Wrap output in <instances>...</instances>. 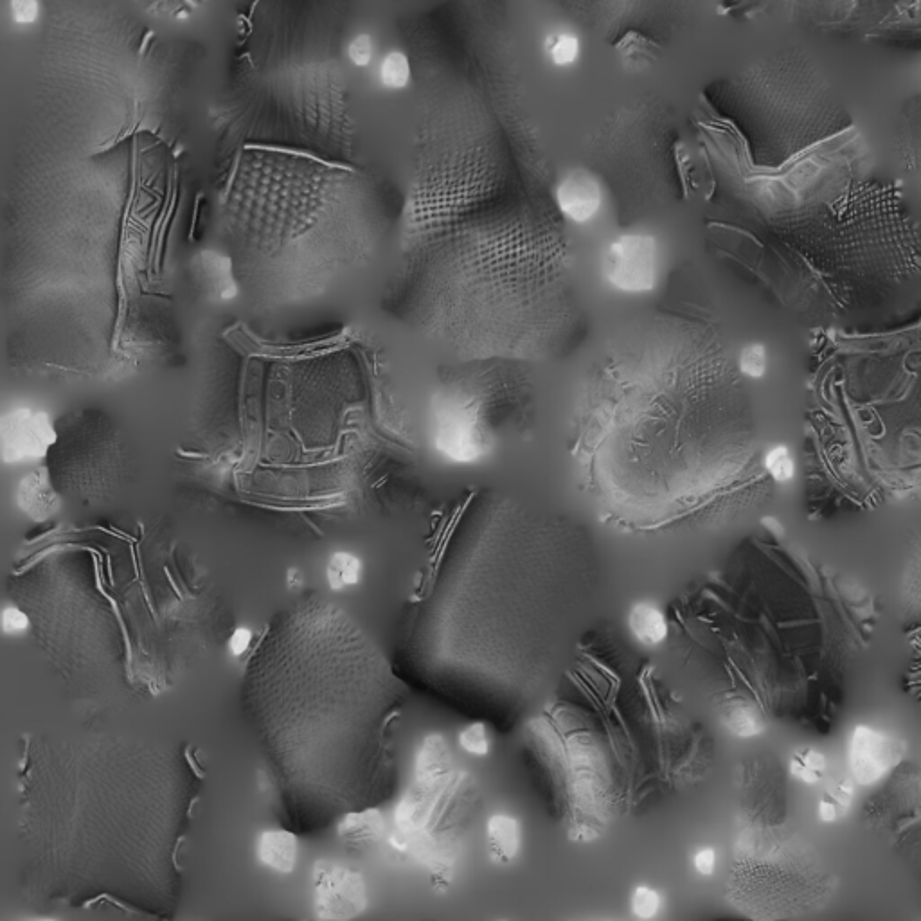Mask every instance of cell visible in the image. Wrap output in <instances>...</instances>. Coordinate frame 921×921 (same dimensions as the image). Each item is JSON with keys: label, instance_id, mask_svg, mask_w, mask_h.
Here are the masks:
<instances>
[{"label": "cell", "instance_id": "7402d4cb", "mask_svg": "<svg viewBox=\"0 0 921 921\" xmlns=\"http://www.w3.org/2000/svg\"><path fill=\"white\" fill-rule=\"evenodd\" d=\"M546 51L549 60L556 67H571L580 58L582 44H580V38L573 33L556 31L547 38Z\"/></svg>", "mask_w": 921, "mask_h": 921}, {"label": "cell", "instance_id": "ffe728a7", "mask_svg": "<svg viewBox=\"0 0 921 921\" xmlns=\"http://www.w3.org/2000/svg\"><path fill=\"white\" fill-rule=\"evenodd\" d=\"M725 720H727V727L736 736H742V738H751L765 729V718L761 716L756 707L751 706L745 700L733 702L727 709Z\"/></svg>", "mask_w": 921, "mask_h": 921}, {"label": "cell", "instance_id": "8fae6325", "mask_svg": "<svg viewBox=\"0 0 921 921\" xmlns=\"http://www.w3.org/2000/svg\"><path fill=\"white\" fill-rule=\"evenodd\" d=\"M900 603L909 644L905 688L921 707V555L916 556L905 569L904 580L900 585Z\"/></svg>", "mask_w": 921, "mask_h": 921}, {"label": "cell", "instance_id": "8992f818", "mask_svg": "<svg viewBox=\"0 0 921 921\" xmlns=\"http://www.w3.org/2000/svg\"><path fill=\"white\" fill-rule=\"evenodd\" d=\"M439 382L430 403L432 445L448 463L479 465L504 441L528 427L531 394L522 364L459 360Z\"/></svg>", "mask_w": 921, "mask_h": 921}, {"label": "cell", "instance_id": "30bf717a", "mask_svg": "<svg viewBox=\"0 0 921 921\" xmlns=\"http://www.w3.org/2000/svg\"><path fill=\"white\" fill-rule=\"evenodd\" d=\"M366 905L364 882L337 864L315 868V909L322 918H353Z\"/></svg>", "mask_w": 921, "mask_h": 921}, {"label": "cell", "instance_id": "9a60e30c", "mask_svg": "<svg viewBox=\"0 0 921 921\" xmlns=\"http://www.w3.org/2000/svg\"><path fill=\"white\" fill-rule=\"evenodd\" d=\"M628 626L635 639L644 646H657L668 637L666 616L650 603H637L630 610Z\"/></svg>", "mask_w": 921, "mask_h": 921}, {"label": "cell", "instance_id": "277c9868", "mask_svg": "<svg viewBox=\"0 0 921 921\" xmlns=\"http://www.w3.org/2000/svg\"><path fill=\"white\" fill-rule=\"evenodd\" d=\"M738 578L734 657L763 718L830 736L877 632L864 583L781 544H754Z\"/></svg>", "mask_w": 921, "mask_h": 921}, {"label": "cell", "instance_id": "4fadbf2b", "mask_svg": "<svg viewBox=\"0 0 921 921\" xmlns=\"http://www.w3.org/2000/svg\"><path fill=\"white\" fill-rule=\"evenodd\" d=\"M56 434L44 414L15 412L4 421L2 448L9 461H26L44 456Z\"/></svg>", "mask_w": 921, "mask_h": 921}, {"label": "cell", "instance_id": "6da1fadb", "mask_svg": "<svg viewBox=\"0 0 921 921\" xmlns=\"http://www.w3.org/2000/svg\"><path fill=\"white\" fill-rule=\"evenodd\" d=\"M598 558L589 531L501 490L450 513L421 652L430 679L483 707L531 709L555 688L591 607Z\"/></svg>", "mask_w": 921, "mask_h": 921}, {"label": "cell", "instance_id": "1f68e13d", "mask_svg": "<svg viewBox=\"0 0 921 921\" xmlns=\"http://www.w3.org/2000/svg\"><path fill=\"white\" fill-rule=\"evenodd\" d=\"M29 626H31L29 616H27L26 612L17 609V607H11V609H6L2 612V630H4V634H22V632H26Z\"/></svg>", "mask_w": 921, "mask_h": 921}, {"label": "cell", "instance_id": "3957f363", "mask_svg": "<svg viewBox=\"0 0 921 921\" xmlns=\"http://www.w3.org/2000/svg\"><path fill=\"white\" fill-rule=\"evenodd\" d=\"M573 439L585 483L626 526L715 511L733 486L740 427L713 328L670 306L625 326L583 380Z\"/></svg>", "mask_w": 921, "mask_h": 921}, {"label": "cell", "instance_id": "603a6c76", "mask_svg": "<svg viewBox=\"0 0 921 921\" xmlns=\"http://www.w3.org/2000/svg\"><path fill=\"white\" fill-rule=\"evenodd\" d=\"M360 573H362V564L358 558L348 553H337L331 558L330 565H328V582H330L331 589L340 591L342 587L358 583Z\"/></svg>", "mask_w": 921, "mask_h": 921}, {"label": "cell", "instance_id": "484cf974", "mask_svg": "<svg viewBox=\"0 0 921 921\" xmlns=\"http://www.w3.org/2000/svg\"><path fill=\"white\" fill-rule=\"evenodd\" d=\"M459 745L465 749L468 754L474 756H486L490 751V740H488V731L483 722H474L468 725L463 733L459 734Z\"/></svg>", "mask_w": 921, "mask_h": 921}, {"label": "cell", "instance_id": "5b68a950", "mask_svg": "<svg viewBox=\"0 0 921 921\" xmlns=\"http://www.w3.org/2000/svg\"><path fill=\"white\" fill-rule=\"evenodd\" d=\"M837 887L839 878L823 851L792 823L783 770L767 767L736 844L733 904L758 920H796L824 909Z\"/></svg>", "mask_w": 921, "mask_h": 921}, {"label": "cell", "instance_id": "83f0119b", "mask_svg": "<svg viewBox=\"0 0 921 921\" xmlns=\"http://www.w3.org/2000/svg\"><path fill=\"white\" fill-rule=\"evenodd\" d=\"M659 909H661V896L657 891L646 886L635 889L634 896H632V911L637 918L650 920L659 913Z\"/></svg>", "mask_w": 921, "mask_h": 921}, {"label": "cell", "instance_id": "5bb4252c", "mask_svg": "<svg viewBox=\"0 0 921 921\" xmlns=\"http://www.w3.org/2000/svg\"><path fill=\"white\" fill-rule=\"evenodd\" d=\"M258 857L265 866L281 873H290L296 868V837L288 832L263 833L258 844Z\"/></svg>", "mask_w": 921, "mask_h": 921}, {"label": "cell", "instance_id": "e0dca14e", "mask_svg": "<svg viewBox=\"0 0 921 921\" xmlns=\"http://www.w3.org/2000/svg\"><path fill=\"white\" fill-rule=\"evenodd\" d=\"M488 842L495 859L510 862L519 851V824L508 815H493L488 821Z\"/></svg>", "mask_w": 921, "mask_h": 921}, {"label": "cell", "instance_id": "52a82bcc", "mask_svg": "<svg viewBox=\"0 0 921 921\" xmlns=\"http://www.w3.org/2000/svg\"><path fill=\"white\" fill-rule=\"evenodd\" d=\"M869 790L860 819L891 850L921 895L920 761H902Z\"/></svg>", "mask_w": 921, "mask_h": 921}, {"label": "cell", "instance_id": "cb8c5ba5", "mask_svg": "<svg viewBox=\"0 0 921 921\" xmlns=\"http://www.w3.org/2000/svg\"><path fill=\"white\" fill-rule=\"evenodd\" d=\"M851 803V783L842 781L835 783L826 788L821 805H819V815L824 823H833L841 817Z\"/></svg>", "mask_w": 921, "mask_h": 921}, {"label": "cell", "instance_id": "ac0fdd59", "mask_svg": "<svg viewBox=\"0 0 921 921\" xmlns=\"http://www.w3.org/2000/svg\"><path fill=\"white\" fill-rule=\"evenodd\" d=\"M616 51L630 67H646L655 63L661 47L643 33L630 31L617 42Z\"/></svg>", "mask_w": 921, "mask_h": 921}, {"label": "cell", "instance_id": "44dd1931", "mask_svg": "<svg viewBox=\"0 0 921 921\" xmlns=\"http://www.w3.org/2000/svg\"><path fill=\"white\" fill-rule=\"evenodd\" d=\"M411 78V62H409V56L402 51H391L380 63V83L385 89H407Z\"/></svg>", "mask_w": 921, "mask_h": 921}, {"label": "cell", "instance_id": "f1b7e54d", "mask_svg": "<svg viewBox=\"0 0 921 921\" xmlns=\"http://www.w3.org/2000/svg\"><path fill=\"white\" fill-rule=\"evenodd\" d=\"M765 468L779 483H785L794 475V461L785 447L770 450L765 457Z\"/></svg>", "mask_w": 921, "mask_h": 921}, {"label": "cell", "instance_id": "d6986e66", "mask_svg": "<svg viewBox=\"0 0 921 921\" xmlns=\"http://www.w3.org/2000/svg\"><path fill=\"white\" fill-rule=\"evenodd\" d=\"M384 832V819L376 810L349 814L340 826V835L353 842L375 841Z\"/></svg>", "mask_w": 921, "mask_h": 921}, {"label": "cell", "instance_id": "4dcf8cb0", "mask_svg": "<svg viewBox=\"0 0 921 921\" xmlns=\"http://www.w3.org/2000/svg\"><path fill=\"white\" fill-rule=\"evenodd\" d=\"M11 15L17 24H22V26L33 24L40 17V2L38 0H11Z\"/></svg>", "mask_w": 921, "mask_h": 921}, {"label": "cell", "instance_id": "d6a6232c", "mask_svg": "<svg viewBox=\"0 0 921 921\" xmlns=\"http://www.w3.org/2000/svg\"><path fill=\"white\" fill-rule=\"evenodd\" d=\"M695 869L702 877H711L716 869V853L711 848H704L695 855Z\"/></svg>", "mask_w": 921, "mask_h": 921}, {"label": "cell", "instance_id": "2e32d148", "mask_svg": "<svg viewBox=\"0 0 921 921\" xmlns=\"http://www.w3.org/2000/svg\"><path fill=\"white\" fill-rule=\"evenodd\" d=\"M20 508L33 519L44 520L58 508V499L42 475L27 477L18 492Z\"/></svg>", "mask_w": 921, "mask_h": 921}, {"label": "cell", "instance_id": "f546056e", "mask_svg": "<svg viewBox=\"0 0 921 921\" xmlns=\"http://www.w3.org/2000/svg\"><path fill=\"white\" fill-rule=\"evenodd\" d=\"M346 54H348L349 62L353 63V65L367 67L369 63L373 62V54H375L373 38L366 35V33H360L349 42L348 47H346Z\"/></svg>", "mask_w": 921, "mask_h": 921}, {"label": "cell", "instance_id": "836d02e7", "mask_svg": "<svg viewBox=\"0 0 921 921\" xmlns=\"http://www.w3.org/2000/svg\"><path fill=\"white\" fill-rule=\"evenodd\" d=\"M251 643V630H247V628H238V630L231 635L229 646H231V652H233L234 655H243V653L249 650Z\"/></svg>", "mask_w": 921, "mask_h": 921}, {"label": "cell", "instance_id": "ba28073f", "mask_svg": "<svg viewBox=\"0 0 921 921\" xmlns=\"http://www.w3.org/2000/svg\"><path fill=\"white\" fill-rule=\"evenodd\" d=\"M659 274L661 252L652 234H621L607 245L603 254V276L619 294H652L659 283Z\"/></svg>", "mask_w": 921, "mask_h": 921}, {"label": "cell", "instance_id": "9c48e42d", "mask_svg": "<svg viewBox=\"0 0 921 921\" xmlns=\"http://www.w3.org/2000/svg\"><path fill=\"white\" fill-rule=\"evenodd\" d=\"M851 779L864 788H873L907 760V743L895 734L857 725L850 738Z\"/></svg>", "mask_w": 921, "mask_h": 921}, {"label": "cell", "instance_id": "d4e9b609", "mask_svg": "<svg viewBox=\"0 0 921 921\" xmlns=\"http://www.w3.org/2000/svg\"><path fill=\"white\" fill-rule=\"evenodd\" d=\"M826 769L823 754L806 749V751L796 752L794 760L790 763V772L796 778L803 779L806 783H817Z\"/></svg>", "mask_w": 921, "mask_h": 921}, {"label": "cell", "instance_id": "7c38bea8", "mask_svg": "<svg viewBox=\"0 0 921 921\" xmlns=\"http://www.w3.org/2000/svg\"><path fill=\"white\" fill-rule=\"evenodd\" d=\"M553 197L567 224H591L603 206V188L592 171L576 168L567 171L553 186Z\"/></svg>", "mask_w": 921, "mask_h": 921}, {"label": "cell", "instance_id": "7a4b0ae2", "mask_svg": "<svg viewBox=\"0 0 921 921\" xmlns=\"http://www.w3.org/2000/svg\"><path fill=\"white\" fill-rule=\"evenodd\" d=\"M393 299L402 319L457 360H558L589 331L555 197L484 171L436 173L418 184Z\"/></svg>", "mask_w": 921, "mask_h": 921}, {"label": "cell", "instance_id": "4316f807", "mask_svg": "<svg viewBox=\"0 0 921 921\" xmlns=\"http://www.w3.org/2000/svg\"><path fill=\"white\" fill-rule=\"evenodd\" d=\"M765 367H767V355H765L763 346L751 344L743 348L738 357V369L742 375L749 376V378H760L765 373Z\"/></svg>", "mask_w": 921, "mask_h": 921}]
</instances>
